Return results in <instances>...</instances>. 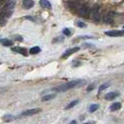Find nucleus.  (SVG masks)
Instances as JSON below:
<instances>
[{"instance_id": "nucleus-17", "label": "nucleus", "mask_w": 124, "mask_h": 124, "mask_svg": "<svg viewBox=\"0 0 124 124\" xmlns=\"http://www.w3.org/2000/svg\"><path fill=\"white\" fill-rule=\"evenodd\" d=\"M108 87H109V83H105V84H103V85H101V86H100L98 92H99V93H101L102 91L106 90V89H107Z\"/></svg>"}, {"instance_id": "nucleus-3", "label": "nucleus", "mask_w": 124, "mask_h": 124, "mask_svg": "<svg viewBox=\"0 0 124 124\" xmlns=\"http://www.w3.org/2000/svg\"><path fill=\"white\" fill-rule=\"evenodd\" d=\"M41 112V108H32V109H27L24 110L23 112H22L21 117H29V116H33L36 115L37 113Z\"/></svg>"}, {"instance_id": "nucleus-9", "label": "nucleus", "mask_w": 124, "mask_h": 124, "mask_svg": "<svg viewBox=\"0 0 124 124\" xmlns=\"http://www.w3.org/2000/svg\"><path fill=\"white\" fill-rule=\"evenodd\" d=\"M118 96V93H116V92H112V93H108L105 95V99L107 100V101H111V100H114L115 98H117Z\"/></svg>"}, {"instance_id": "nucleus-21", "label": "nucleus", "mask_w": 124, "mask_h": 124, "mask_svg": "<svg viewBox=\"0 0 124 124\" xmlns=\"http://www.w3.org/2000/svg\"><path fill=\"white\" fill-rule=\"evenodd\" d=\"M95 83H92L91 85H89L87 88V92H92L93 90H94V88H95Z\"/></svg>"}, {"instance_id": "nucleus-25", "label": "nucleus", "mask_w": 124, "mask_h": 124, "mask_svg": "<svg viewBox=\"0 0 124 124\" xmlns=\"http://www.w3.org/2000/svg\"><path fill=\"white\" fill-rule=\"evenodd\" d=\"M70 123H72V124H73V123H77V121H76V120H72Z\"/></svg>"}, {"instance_id": "nucleus-23", "label": "nucleus", "mask_w": 124, "mask_h": 124, "mask_svg": "<svg viewBox=\"0 0 124 124\" xmlns=\"http://www.w3.org/2000/svg\"><path fill=\"white\" fill-rule=\"evenodd\" d=\"M15 38H16L17 40H19V41H22V40H23V37H15Z\"/></svg>"}, {"instance_id": "nucleus-1", "label": "nucleus", "mask_w": 124, "mask_h": 124, "mask_svg": "<svg viewBox=\"0 0 124 124\" xmlns=\"http://www.w3.org/2000/svg\"><path fill=\"white\" fill-rule=\"evenodd\" d=\"M80 82H81V80L68 81V82H66V83H64V84H62V85H60V86H58V87L51 89V91L56 92V93H64V92H67L69 90L74 89V88H76L77 86L80 85Z\"/></svg>"}, {"instance_id": "nucleus-24", "label": "nucleus", "mask_w": 124, "mask_h": 124, "mask_svg": "<svg viewBox=\"0 0 124 124\" xmlns=\"http://www.w3.org/2000/svg\"><path fill=\"white\" fill-rule=\"evenodd\" d=\"M84 47L87 48V47H93V45H91V44H84Z\"/></svg>"}, {"instance_id": "nucleus-20", "label": "nucleus", "mask_w": 124, "mask_h": 124, "mask_svg": "<svg viewBox=\"0 0 124 124\" xmlns=\"http://www.w3.org/2000/svg\"><path fill=\"white\" fill-rule=\"evenodd\" d=\"M63 39H64V37H56V38L53 39V41H52V42H53V43H56V42H58V43H59V42H62V41H63Z\"/></svg>"}, {"instance_id": "nucleus-2", "label": "nucleus", "mask_w": 124, "mask_h": 124, "mask_svg": "<svg viewBox=\"0 0 124 124\" xmlns=\"http://www.w3.org/2000/svg\"><path fill=\"white\" fill-rule=\"evenodd\" d=\"M91 13V9L88 5H82L79 7V9H78V14L80 15L81 17L83 18H88L89 17V14Z\"/></svg>"}, {"instance_id": "nucleus-7", "label": "nucleus", "mask_w": 124, "mask_h": 124, "mask_svg": "<svg viewBox=\"0 0 124 124\" xmlns=\"http://www.w3.org/2000/svg\"><path fill=\"white\" fill-rule=\"evenodd\" d=\"M11 50L14 51V52L20 53V54H22V55H23V56L27 55V50H26L25 48H22V47H13Z\"/></svg>"}, {"instance_id": "nucleus-22", "label": "nucleus", "mask_w": 124, "mask_h": 124, "mask_svg": "<svg viewBox=\"0 0 124 124\" xmlns=\"http://www.w3.org/2000/svg\"><path fill=\"white\" fill-rule=\"evenodd\" d=\"M77 25H78V27H80V28H85V27L87 26V24H86L85 23H83V22H78V23H77Z\"/></svg>"}, {"instance_id": "nucleus-16", "label": "nucleus", "mask_w": 124, "mask_h": 124, "mask_svg": "<svg viewBox=\"0 0 124 124\" xmlns=\"http://www.w3.org/2000/svg\"><path fill=\"white\" fill-rule=\"evenodd\" d=\"M98 109H99V105L98 104L91 105L90 107H89V111L91 112V113H93V112H95L96 110H98Z\"/></svg>"}, {"instance_id": "nucleus-19", "label": "nucleus", "mask_w": 124, "mask_h": 124, "mask_svg": "<svg viewBox=\"0 0 124 124\" xmlns=\"http://www.w3.org/2000/svg\"><path fill=\"white\" fill-rule=\"evenodd\" d=\"M13 118H14V117H13L12 115H6V116L3 117V119L6 120V121H9V120H11Z\"/></svg>"}, {"instance_id": "nucleus-11", "label": "nucleus", "mask_w": 124, "mask_h": 124, "mask_svg": "<svg viewBox=\"0 0 124 124\" xmlns=\"http://www.w3.org/2000/svg\"><path fill=\"white\" fill-rule=\"evenodd\" d=\"M0 44H2L3 46H6V47H9V46H12L13 42L10 39H8V38H0Z\"/></svg>"}, {"instance_id": "nucleus-10", "label": "nucleus", "mask_w": 124, "mask_h": 124, "mask_svg": "<svg viewBox=\"0 0 124 124\" xmlns=\"http://www.w3.org/2000/svg\"><path fill=\"white\" fill-rule=\"evenodd\" d=\"M39 5L43 8H51V4L49 0H39Z\"/></svg>"}, {"instance_id": "nucleus-13", "label": "nucleus", "mask_w": 124, "mask_h": 124, "mask_svg": "<svg viewBox=\"0 0 124 124\" xmlns=\"http://www.w3.org/2000/svg\"><path fill=\"white\" fill-rule=\"evenodd\" d=\"M55 97H56L55 93H52V94H47V95H44L43 97H42L41 101H42V102H47V101H50V100L54 99Z\"/></svg>"}, {"instance_id": "nucleus-8", "label": "nucleus", "mask_w": 124, "mask_h": 124, "mask_svg": "<svg viewBox=\"0 0 124 124\" xmlns=\"http://www.w3.org/2000/svg\"><path fill=\"white\" fill-rule=\"evenodd\" d=\"M35 5L34 0H23V6L26 9H30Z\"/></svg>"}, {"instance_id": "nucleus-18", "label": "nucleus", "mask_w": 124, "mask_h": 124, "mask_svg": "<svg viewBox=\"0 0 124 124\" xmlns=\"http://www.w3.org/2000/svg\"><path fill=\"white\" fill-rule=\"evenodd\" d=\"M62 34H63L64 36H66V37H70V35H71V31L69 30L68 28H64V29L62 30Z\"/></svg>"}, {"instance_id": "nucleus-4", "label": "nucleus", "mask_w": 124, "mask_h": 124, "mask_svg": "<svg viewBox=\"0 0 124 124\" xmlns=\"http://www.w3.org/2000/svg\"><path fill=\"white\" fill-rule=\"evenodd\" d=\"M92 14H93V18L94 21L99 22L100 18H101V13H100V6L99 5H95L93 7V10H92Z\"/></svg>"}, {"instance_id": "nucleus-5", "label": "nucleus", "mask_w": 124, "mask_h": 124, "mask_svg": "<svg viewBox=\"0 0 124 124\" xmlns=\"http://www.w3.org/2000/svg\"><path fill=\"white\" fill-rule=\"evenodd\" d=\"M79 50V47H75V48H70L68 50H66L62 54L61 56V58L62 59H66L67 57H69L70 55H72L73 53L75 52H77V51H78Z\"/></svg>"}, {"instance_id": "nucleus-14", "label": "nucleus", "mask_w": 124, "mask_h": 124, "mask_svg": "<svg viewBox=\"0 0 124 124\" xmlns=\"http://www.w3.org/2000/svg\"><path fill=\"white\" fill-rule=\"evenodd\" d=\"M41 51V49H40V47H38V46H36V47H33L31 48L30 50H29V53L30 54H37V53H39Z\"/></svg>"}, {"instance_id": "nucleus-15", "label": "nucleus", "mask_w": 124, "mask_h": 124, "mask_svg": "<svg viewBox=\"0 0 124 124\" xmlns=\"http://www.w3.org/2000/svg\"><path fill=\"white\" fill-rule=\"evenodd\" d=\"M78 104V100H74V101H72V102H70L67 106L64 107V110H68V109H71V108H73L75 106H77Z\"/></svg>"}, {"instance_id": "nucleus-12", "label": "nucleus", "mask_w": 124, "mask_h": 124, "mask_svg": "<svg viewBox=\"0 0 124 124\" xmlns=\"http://www.w3.org/2000/svg\"><path fill=\"white\" fill-rule=\"evenodd\" d=\"M120 107H121V104L119 102H116V103H113L110 106L109 109H110V111H117L118 109H120Z\"/></svg>"}, {"instance_id": "nucleus-6", "label": "nucleus", "mask_w": 124, "mask_h": 124, "mask_svg": "<svg viewBox=\"0 0 124 124\" xmlns=\"http://www.w3.org/2000/svg\"><path fill=\"white\" fill-rule=\"evenodd\" d=\"M123 30H111V31H106V35L110 37H118L123 36Z\"/></svg>"}]
</instances>
